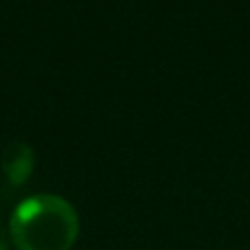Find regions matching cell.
I'll return each instance as SVG.
<instances>
[{
	"instance_id": "cell-3",
	"label": "cell",
	"mask_w": 250,
	"mask_h": 250,
	"mask_svg": "<svg viewBox=\"0 0 250 250\" xmlns=\"http://www.w3.org/2000/svg\"><path fill=\"white\" fill-rule=\"evenodd\" d=\"M0 250H9V244H7V237H4L2 229H0Z\"/></svg>"
},
{
	"instance_id": "cell-1",
	"label": "cell",
	"mask_w": 250,
	"mask_h": 250,
	"mask_svg": "<svg viewBox=\"0 0 250 250\" xmlns=\"http://www.w3.org/2000/svg\"><path fill=\"white\" fill-rule=\"evenodd\" d=\"M9 237L18 250H70L79 237V215L62 195H29L9 217Z\"/></svg>"
},
{
	"instance_id": "cell-2",
	"label": "cell",
	"mask_w": 250,
	"mask_h": 250,
	"mask_svg": "<svg viewBox=\"0 0 250 250\" xmlns=\"http://www.w3.org/2000/svg\"><path fill=\"white\" fill-rule=\"evenodd\" d=\"M0 167L11 187H22L31 178L35 169V151L29 143L24 141H11L2 149Z\"/></svg>"
}]
</instances>
